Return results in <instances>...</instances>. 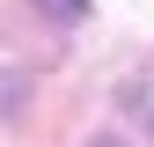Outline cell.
<instances>
[{"label": "cell", "mask_w": 154, "mask_h": 147, "mask_svg": "<svg viewBox=\"0 0 154 147\" xmlns=\"http://www.w3.org/2000/svg\"><path fill=\"white\" fill-rule=\"evenodd\" d=\"M88 147H118V140H88Z\"/></svg>", "instance_id": "cell-2"}, {"label": "cell", "mask_w": 154, "mask_h": 147, "mask_svg": "<svg viewBox=\"0 0 154 147\" xmlns=\"http://www.w3.org/2000/svg\"><path fill=\"white\" fill-rule=\"evenodd\" d=\"M37 8H44L51 22H81V15H88V0H37Z\"/></svg>", "instance_id": "cell-1"}]
</instances>
